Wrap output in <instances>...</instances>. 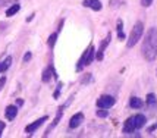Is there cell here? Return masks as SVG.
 <instances>
[{
    "label": "cell",
    "instance_id": "obj_18",
    "mask_svg": "<svg viewBox=\"0 0 157 138\" xmlns=\"http://www.w3.org/2000/svg\"><path fill=\"white\" fill-rule=\"evenodd\" d=\"M122 28H123V22L119 19V21H117V37H119L121 40H123V38H125V34H123Z\"/></svg>",
    "mask_w": 157,
    "mask_h": 138
},
{
    "label": "cell",
    "instance_id": "obj_21",
    "mask_svg": "<svg viewBox=\"0 0 157 138\" xmlns=\"http://www.w3.org/2000/svg\"><path fill=\"white\" fill-rule=\"evenodd\" d=\"M31 57H33V55H31V52H28L27 55L24 56V62H25V63H28V62H29V60H31Z\"/></svg>",
    "mask_w": 157,
    "mask_h": 138
},
{
    "label": "cell",
    "instance_id": "obj_17",
    "mask_svg": "<svg viewBox=\"0 0 157 138\" xmlns=\"http://www.w3.org/2000/svg\"><path fill=\"white\" fill-rule=\"evenodd\" d=\"M56 40H57V33H53V34H52L50 37H48V41H47L48 47H50V48H53V47H55Z\"/></svg>",
    "mask_w": 157,
    "mask_h": 138
},
{
    "label": "cell",
    "instance_id": "obj_1",
    "mask_svg": "<svg viewBox=\"0 0 157 138\" xmlns=\"http://www.w3.org/2000/svg\"><path fill=\"white\" fill-rule=\"evenodd\" d=\"M141 53L147 62H153L157 57V28H150L144 37Z\"/></svg>",
    "mask_w": 157,
    "mask_h": 138
},
{
    "label": "cell",
    "instance_id": "obj_13",
    "mask_svg": "<svg viewBox=\"0 0 157 138\" xmlns=\"http://www.w3.org/2000/svg\"><path fill=\"white\" fill-rule=\"evenodd\" d=\"M129 106L132 109H141V107H143V100L138 98V97H131Z\"/></svg>",
    "mask_w": 157,
    "mask_h": 138
},
{
    "label": "cell",
    "instance_id": "obj_15",
    "mask_svg": "<svg viewBox=\"0 0 157 138\" xmlns=\"http://www.w3.org/2000/svg\"><path fill=\"white\" fill-rule=\"evenodd\" d=\"M19 9H21V6L18 5V3L10 5V7L6 10V16H9V18H10V16H13L15 13H18V12H19Z\"/></svg>",
    "mask_w": 157,
    "mask_h": 138
},
{
    "label": "cell",
    "instance_id": "obj_14",
    "mask_svg": "<svg viewBox=\"0 0 157 138\" xmlns=\"http://www.w3.org/2000/svg\"><path fill=\"white\" fill-rule=\"evenodd\" d=\"M134 119H135V125H137V129L143 128L144 125H145V122H147V119H145V116H144V115H135V116H134Z\"/></svg>",
    "mask_w": 157,
    "mask_h": 138
},
{
    "label": "cell",
    "instance_id": "obj_19",
    "mask_svg": "<svg viewBox=\"0 0 157 138\" xmlns=\"http://www.w3.org/2000/svg\"><path fill=\"white\" fill-rule=\"evenodd\" d=\"M109 115V112L106 110V109H101V110H97V116L98 117H106Z\"/></svg>",
    "mask_w": 157,
    "mask_h": 138
},
{
    "label": "cell",
    "instance_id": "obj_7",
    "mask_svg": "<svg viewBox=\"0 0 157 138\" xmlns=\"http://www.w3.org/2000/svg\"><path fill=\"white\" fill-rule=\"evenodd\" d=\"M82 121H84V113L78 112V113H75L74 116L71 117V121H69V128H71V129L78 128V126L82 124Z\"/></svg>",
    "mask_w": 157,
    "mask_h": 138
},
{
    "label": "cell",
    "instance_id": "obj_2",
    "mask_svg": "<svg viewBox=\"0 0 157 138\" xmlns=\"http://www.w3.org/2000/svg\"><path fill=\"white\" fill-rule=\"evenodd\" d=\"M143 34H144V24L141 21H138L137 24L134 25V28H132V31H131L129 37H128V43H126L128 48L134 47V46H135V44L141 40Z\"/></svg>",
    "mask_w": 157,
    "mask_h": 138
},
{
    "label": "cell",
    "instance_id": "obj_5",
    "mask_svg": "<svg viewBox=\"0 0 157 138\" xmlns=\"http://www.w3.org/2000/svg\"><path fill=\"white\" fill-rule=\"evenodd\" d=\"M47 119H48L47 116H43V117H40V119H37L35 122H33V124L27 125V126H25V132L31 134V132L37 131V129H38V128H40V126L44 124V122H47Z\"/></svg>",
    "mask_w": 157,
    "mask_h": 138
},
{
    "label": "cell",
    "instance_id": "obj_10",
    "mask_svg": "<svg viewBox=\"0 0 157 138\" xmlns=\"http://www.w3.org/2000/svg\"><path fill=\"white\" fill-rule=\"evenodd\" d=\"M135 129H137V125H135L134 116L128 117L126 122H125V125H123V132H125V134H129V132H134Z\"/></svg>",
    "mask_w": 157,
    "mask_h": 138
},
{
    "label": "cell",
    "instance_id": "obj_16",
    "mask_svg": "<svg viewBox=\"0 0 157 138\" xmlns=\"http://www.w3.org/2000/svg\"><path fill=\"white\" fill-rule=\"evenodd\" d=\"M147 104L150 106V107H157V100H156V94H153L150 93L148 96H147Z\"/></svg>",
    "mask_w": 157,
    "mask_h": 138
},
{
    "label": "cell",
    "instance_id": "obj_6",
    "mask_svg": "<svg viewBox=\"0 0 157 138\" xmlns=\"http://www.w3.org/2000/svg\"><path fill=\"white\" fill-rule=\"evenodd\" d=\"M110 38H112V34H107V37H106V40L100 44V47H98V50H97V53H96V59L98 60V62H101L103 60V56H104V50H106V47L109 46V43H110Z\"/></svg>",
    "mask_w": 157,
    "mask_h": 138
},
{
    "label": "cell",
    "instance_id": "obj_20",
    "mask_svg": "<svg viewBox=\"0 0 157 138\" xmlns=\"http://www.w3.org/2000/svg\"><path fill=\"white\" fill-rule=\"evenodd\" d=\"M151 3H153V0H141V5H143L144 7L151 6Z\"/></svg>",
    "mask_w": 157,
    "mask_h": 138
},
{
    "label": "cell",
    "instance_id": "obj_4",
    "mask_svg": "<svg viewBox=\"0 0 157 138\" xmlns=\"http://www.w3.org/2000/svg\"><path fill=\"white\" fill-rule=\"evenodd\" d=\"M115 97L113 96H101L98 100H97V106L100 109H110L113 104H115Z\"/></svg>",
    "mask_w": 157,
    "mask_h": 138
},
{
    "label": "cell",
    "instance_id": "obj_8",
    "mask_svg": "<svg viewBox=\"0 0 157 138\" xmlns=\"http://www.w3.org/2000/svg\"><path fill=\"white\" fill-rule=\"evenodd\" d=\"M52 76H55V78H57V74H56L55 68H53V66L50 65V66H47V68H46L44 71H43V76H41V81H43V82H48Z\"/></svg>",
    "mask_w": 157,
    "mask_h": 138
},
{
    "label": "cell",
    "instance_id": "obj_3",
    "mask_svg": "<svg viewBox=\"0 0 157 138\" xmlns=\"http://www.w3.org/2000/svg\"><path fill=\"white\" fill-rule=\"evenodd\" d=\"M94 57H96V48H94V46L91 44V46L84 52L82 57L79 59V62H78V65H76V71L79 72L84 66H87V65H90V63H93Z\"/></svg>",
    "mask_w": 157,
    "mask_h": 138
},
{
    "label": "cell",
    "instance_id": "obj_24",
    "mask_svg": "<svg viewBox=\"0 0 157 138\" xmlns=\"http://www.w3.org/2000/svg\"><path fill=\"white\" fill-rule=\"evenodd\" d=\"M13 2H16V0H3V5H13Z\"/></svg>",
    "mask_w": 157,
    "mask_h": 138
},
{
    "label": "cell",
    "instance_id": "obj_26",
    "mask_svg": "<svg viewBox=\"0 0 157 138\" xmlns=\"http://www.w3.org/2000/svg\"><path fill=\"white\" fill-rule=\"evenodd\" d=\"M33 18H34V13H33V15H29V16H28V18H27V21L29 22V21H31V19H33Z\"/></svg>",
    "mask_w": 157,
    "mask_h": 138
},
{
    "label": "cell",
    "instance_id": "obj_12",
    "mask_svg": "<svg viewBox=\"0 0 157 138\" xmlns=\"http://www.w3.org/2000/svg\"><path fill=\"white\" fill-rule=\"evenodd\" d=\"M10 65H12V57H10V56H7L3 62H0V72H2V74H3V72H6L7 69L10 68Z\"/></svg>",
    "mask_w": 157,
    "mask_h": 138
},
{
    "label": "cell",
    "instance_id": "obj_25",
    "mask_svg": "<svg viewBox=\"0 0 157 138\" xmlns=\"http://www.w3.org/2000/svg\"><path fill=\"white\" fill-rule=\"evenodd\" d=\"M3 129H5V124H3V122H0V137H2V132H3Z\"/></svg>",
    "mask_w": 157,
    "mask_h": 138
},
{
    "label": "cell",
    "instance_id": "obj_11",
    "mask_svg": "<svg viewBox=\"0 0 157 138\" xmlns=\"http://www.w3.org/2000/svg\"><path fill=\"white\" fill-rule=\"evenodd\" d=\"M5 115H6V119L13 121L15 117H16V115H18V107H16V106H7Z\"/></svg>",
    "mask_w": 157,
    "mask_h": 138
},
{
    "label": "cell",
    "instance_id": "obj_9",
    "mask_svg": "<svg viewBox=\"0 0 157 138\" xmlns=\"http://www.w3.org/2000/svg\"><path fill=\"white\" fill-rule=\"evenodd\" d=\"M82 5L85 7H88V9H93V10H96V12H98V10H101V2L100 0H84L82 2Z\"/></svg>",
    "mask_w": 157,
    "mask_h": 138
},
{
    "label": "cell",
    "instance_id": "obj_22",
    "mask_svg": "<svg viewBox=\"0 0 157 138\" xmlns=\"http://www.w3.org/2000/svg\"><path fill=\"white\" fill-rule=\"evenodd\" d=\"M5 84H6V76H2V78H0V91L3 90Z\"/></svg>",
    "mask_w": 157,
    "mask_h": 138
},
{
    "label": "cell",
    "instance_id": "obj_23",
    "mask_svg": "<svg viewBox=\"0 0 157 138\" xmlns=\"http://www.w3.org/2000/svg\"><path fill=\"white\" fill-rule=\"evenodd\" d=\"M91 79V74H87V75L84 76V79H81V84H87Z\"/></svg>",
    "mask_w": 157,
    "mask_h": 138
}]
</instances>
